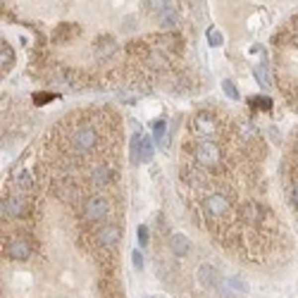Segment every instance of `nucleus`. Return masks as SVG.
Wrapping results in <instances>:
<instances>
[{"mask_svg": "<svg viewBox=\"0 0 298 298\" xmlns=\"http://www.w3.org/2000/svg\"><path fill=\"white\" fill-rule=\"evenodd\" d=\"M70 148H72V157H83V155L93 153L95 148H98V143H100V131L95 127L93 122H79V124H74L70 131Z\"/></svg>", "mask_w": 298, "mask_h": 298, "instance_id": "f257e3e1", "label": "nucleus"}, {"mask_svg": "<svg viewBox=\"0 0 298 298\" xmlns=\"http://www.w3.org/2000/svg\"><path fill=\"white\" fill-rule=\"evenodd\" d=\"M91 236H93V246H95L98 253H107V255H112L115 246L122 241V226L103 224L100 229H95Z\"/></svg>", "mask_w": 298, "mask_h": 298, "instance_id": "f03ea898", "label": "nucleus"}, {"mask_svg": "<svg viewBox=\"0 0 298 298\" xmlns=\"http://www.w3.org/2000/svg\"><path fill=\"white\" fill-rule=\"evenodd\" d=\"M193 157H196V162L203 167H220L222 165V150H220V146L215 141H198L193 143Z\"/></svg>", "mask_w": 298, "mask_h": 298, "instance_id": "7ed1b4c3", "label": "nucleus"}, {"mask_svg": "<svg viewBox=\"0 0 298 298\" xmlns=\"http://www.w3.org/2000/svg\"><path fill=\"white\" fill-rule=\"evenodd\" d=\"M236 215L241 217V222H243V224L262 226L267 220H270V215H272V213H270V210H265L258 201H246V203H241V205H238Z\"/></svg>", "mask_w": 298, "mask_h": 298, "instance_id": "20e7f679", "label": "nucleus"}, {"mask_svg": "<svg viewBox=\"0 0 298 298\" xmlns=\"http://www.w3.org/2000/svg\"><path fill=\"white\" fill-rule=\"evenodd\" d=\"M83 217L88 222H100V220H107L110 217V201L107 196H100V193H93L83 201Z\"/></svg>", "mask_w": 298, "mask_h": 298, "instance_id": "39448f33", "label": "nucleus"}, {"mask_svg": "<svg viewBox=\"0 0 298 298\" xmlns=\"http://www.w3.org/2000/svg\"><path fill=\"white\" fill-rule=\"evenodd\" d=\"M119 177L117 167L110 165V162H95L91 167V172H88V181H91V186L95 189H105L110 184H115Z\"/></svg>", "mask_w": 298, "mask_h": 298, "instance_id": "423d86ee", "label": "nucleus"}, {"mask_svg": "<svg viewBox=\"0 0 298 298\" xmlns=\"http://www.w3.org/2000/svg\"><path fill=\"white\" fill-rule=\"evenodd\" d=\"M2 215H7L12 220H19L29 215V196L26 193H10L7 198H2Z\"/></svg>", "mask_w": 298, "mask_h": 298, "instance_id": "0eeeda50", "label": "nucleus"}, {"mask_svg": "<svg viewBox=\"0 0 298 298\" xmlns=\"http://www.w3.org/2000/svg\"><path fill=\"white\" fill-rule=\"evenodd\" d=\"M5 253L12 260H24V258L31 255V241L26 236H10L5 243Z\"/></svg>", "mask_w": 298, "mask_h": 298, "instance_id": "6e6552de", "label": "nucleus"}, {"mask_svg": "<svg viewBox=\"0 0 298 298\" xmlns=\"http://www.w3.org/2000/svg\"><path fill=\"white\" fill-rule=\"evenodd\" d=\"M191 127H193V131L201 139H208V136H213L215 131H217V117L210 115V112H198L193 117V122H191Z\"/></svg>", "mask_w": 298, "mask_h": 298, "instance_id": "1a4fd4ad", "label": "nucleus"}, {"mask_svg": "<svg viewBox=\"0 0 298 298\" xmlns=\"http://www.w3.org/2000/svg\"><path fill=\"white\" fill-rule=\"evenodd\" d=\"M115 50H117V43H115L110 36H105L103 41H95V58L107 60L115 55Z\"/></svg>", "mask_w": 298, "mask_h": 298, "instance_id": "9d476101", "label": "nucleus"}, {"mask_svg": "<svg viewBox=\"0 0 298 298\" xmlns=\"http://www.w3.org/2000/svg\"><path fill=\"white\" fill-rule=\"evenodd\" d=\"M169 248L174 250L177 255H186L191 248V241L184 236V234H172V236H169Z\"/></svg>", "mask_w": 298, "mask_h": 298, "instance_id": "9b49d317", "label": "nucleus"}, {"mask_svg": "<svg viewBox=\"0 0 298 298\" xmlns=\"http://www.w3.org/2000/svg\"><path fill=\"white\" fill-rule=\"evenodd\" d=\"M14 184H17L19 193H29V191L34 189V181H31V177H29V172H17Z\"/></svg>", "mask_w": 298, "mask_h": 298, "instance_id": "f8f14e48", "label": "nucleus"}, {"mask_svg": "<svg viewBox=\"0 0 298 298\" xmlns=\"http://www.w3.org/2000/svg\"><path fill=\"white\" fill-rule=\"evenodd\" d=\"M76 34H79V26H76V24H62L58 31H55V41H60V38L67 41V38H72V36H76Z\"/></svg>", "mask_w": 298, "mask_h": 298, "instance_id": "ddd939ff", "label": "nucleus"}, {"mask_svg": "<svg viewBox=\"0 0 298 298\" xmlns=\"http://www.w3.org/2000/svg\"><path fill=\"white\" fill-rule=\"evenodd\" d=\"M248 103L250 107H258V110H272V100L265 95H253V98H248Z\"/></svg>", "mask_w": 298, "mask_h": 298, "instance_id": "4468645a", "label": "nucleus"}, {"mask_svg": "<svg viewBox=\"0 0 298 298\" xmlns=\"http://www.w3.org/2000/svg\"><path fill=\"white\" fill-rule=\"evenodd\" d=\"M0 58H2V67H5V70H10L14 55H12V48L7 46V43H2V48H0Z\"/></svg>", "mask_w": 298, "mask_h": 298, "instance_id": "2eb2a0df", "label": "nucleus"}, {"mask_svg": "<svg viewBox=\"0 0 298 298\" xmlns=\"http://www.w3.org/2000/svg\"><path fill=\"white\" fill-rule=\"evenodd\" d=\"M153 131H155V141L160 139L162 143H167V139H165V119H157V122H155V127H153Z\"/></svg>", "mask_w": 298, "mask_h": 298, "instance_id": "dca6fc26", "label": "nucleus"}, {"mask_svg": "<svg viewBox=\"0 0 298 298\" xmlns=\"http://www.w3.org/2000/svg\"><path fill=\"white\" fill-rule=\"evenodd\" d=\"M201 279L205 282L208 286H215V279H213V267L210 265H203L201 267Z\"/></svg>", "mask_w": 298, "mask_h": 298, "instance_id": "f3484780", "label": "nucleus"}, {"mask_svg": "<svg viewBox=\"0 0 298 298\" xmlns=\"http://www.w3.org/2000/svg\"><path fill=\"white\" fill-rule=\"evenodd\" d=\"M222 88H224V93L229 95L231 100H238V91H236V86H234V83L229 81V79H224V81H222Z\"/></svg>", "mask_w": 298, "mask_h": 298, "instance_id": "a211bd4d", "label": "nucleus"}, {"mask_svg": "<svg viewBox=\"0 0 298 298\" xmlns=\"http://www.w3.org/2000/svg\"><path fill=\"white\" fill-rule=\"evenodd\" d=\"M150 157H153L150 141H148V139H141V160H150Z\"/></svg>", "mask_w": 298, "mask_h": 298, "instance_id": "6ab92c4d", "label": "nucleus"}, {"mask_svg": "<svg viewBox=\"0 0 298 298\" xmlns=\"http://www.w3.org/2000/svg\"><path fill=\"white\" fill-rule=\"evenodd\" d=\"M160 17H162V24H165V26H174V24H177V14L169 10V7H167V10L162 12Z\"/></svg>", "mask_w": 298, "mask_h": 298, "instance_id": "aec40b11", "label": "nucleus"}, {"mask_svg": "<svg viewBox=\"0 0 298 298\" xmlns=\"http://www.w3.org/2000/svg\"><path fill=\"white\" fill-rule=\"evenodd\" d=\"M208 41L210 46H222V34L217 29H208Z\"/></svg>", "mask_w": 298, "mask_h": 298, "instance_id": "412c9836", "label": "nucleus"}, {"mask_svg": "<svg viewBox=\"0 0 298 298\" xmlns=\"http://www.w3.org/2000/svg\"><path fill=\"white\" fill-rule=\"evenodd\" d=\"M253 74L258 76V81H260L262 86H267V83H270V76H267V72H265V67H253Z\"/></svg>", "mask_w": 298, "mask_h": 298, "instance_id": "4be33fe9", "label": "nucleus"}, {"mask_svg": "<svg viewBox=\"0 0 298 298\" xmlns=\"http://www.w3.org/2000/svg\"><path fill=\"white\" fill-rule=\"evenodd\" d=\"M131 262H134V267H139V270L143 267V255H141V250H139V248L131 253Z\"/></svg>", "mask_w": 298, "mask_h": 298, "instance_id": "5701e85b", "label": "nucleus"}, {"mask_svg": "<svg viewBox=\"0 0 298 298\" xmlns=\"http://www.w3.org/2000/svg\"><path fill=\"white\" fill-rule=\"evenodd\" d=\"M291 203L298 208V179H294V184H291Z\"/></svg>", "mask_w": 298, "mask_h": 298, "instance_id": "b1692460", "label": "nucleus"}, {"mask_svg": "<svg viewBox=\"0 0 298 298\" xmlns=\"http://www.w3.org/2000/svg\"><path fill=\"white\" fill-rule=\"evenodd\" d=\"M139 243H141V246L148 243V229H146V226H139Z\"/></svg>", "mask_w": 298, "mask_h": 298, "instance_id": "393cba45", "label": "nucleus"}]
</instances>
